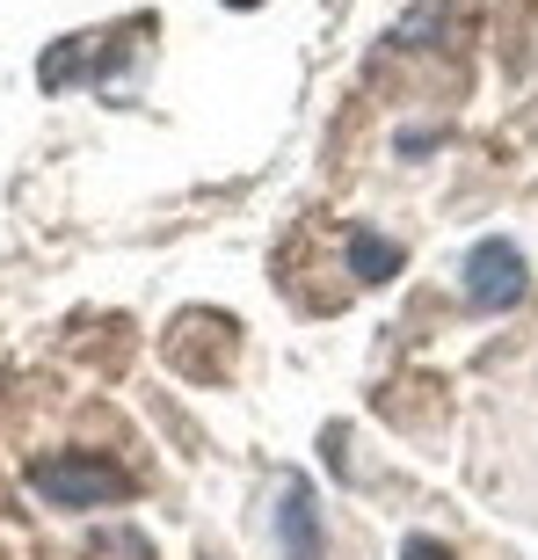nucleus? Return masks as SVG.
I'll return each instance as SVG.
<instances>
[{
  "label": "nucleus",
  "instance_id": "nucleus-1",
  "mask_svg": "<svg viewBox=\"0 0 538 560\" xmlns=\"http://www.w3.org/2000/svg\"><path fill=\"white\" fill-rule=\"evenodd\" d=\"M466 299H473L480 313H502L524 299V262L510 241H480L473 255H466Z\"/></svg>",
  "mask_w": 538,
  "mask_h": 560
},
{
  "label": "nucleus",
  "instance_id": "nucleus-2",
  "mask_svg": "<svg viewBox=\"0 0 538 560\" xmlns=\"http://www.w3.org/2000/svg\"><path fill=\"white\" fill-rule=\"evenodd\" d=\"M37 495H51V502H109V495H125V480H117V466L109 458H51L37 474Z\"/></svg>",
  "mask_w": 538,
  "mask_h": 560
},
{
  "label": "nucleus",
  "instance_id": "nucleus-3",
  "mask_svg": "<svg viewBox=\"0 0 538 560\" xmlns=\"http://www.w3.org/2000/svg\"><path fill=\"white\" fill-rule=\"evenodd\" d=\"M277 532H284L291 560H320V524H313V488H306V480H291V488H284Z\"/></svg>",
  "mask_w": 538,
  "mask_h": 560
},
{
  "label": "nucleus",
  "instance_id": "nucleus-4",
  "mask_svg": "<svg viewBox=\"0 0 538 560\" xmlns=\"http://www.w3.org/2000/svg\"><path fill=\"white\" fill-rule=\"evenodd\" d=\"M350 270L356 284H386V277H400V248L378 233H350Z\"/></svg>",
  "mask_w": 538,
  "mask_h": 560
},
{
  "label": "nucleus",
  "instance_id": "nucleus-5",
  "mask_svg": "<svg viewBox=\"0 0 538 560\" xmlns=\"http://www.w3.org/2000/svg\"><path fill=\"white\" fill-rule=\"evenodd\" d=\"M233 8H255V0H233Z\"/></svg>",
  "mask_w": 538,
  "mask_h": 560
}]
</instances>
